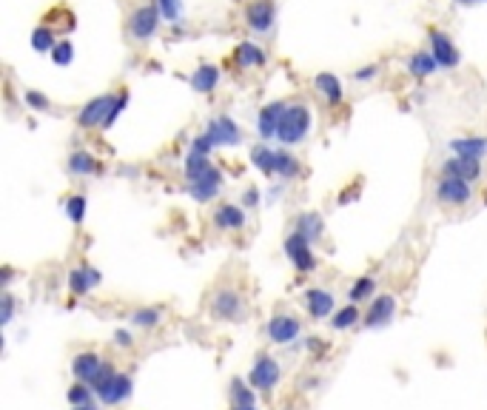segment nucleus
Instances as JSON below:
<instances>
[{
    "instance_id": "obj_49",
    "label": "nucleus",
    "mask_w": 487,
    "mask_h": 410,
    "mask_svg": "<svg viewBox=\"0 0 487 410\" xmlns=\"http://www.w3.org/2000/svg\"><path fill=\"white\" fill-rule=\"evenodd\" d=\"M234 410H257V404H254V407H234Z\"/></svg>"
},
{
    "instance_id": "obj_47",
    "label": "nucleus",
    "mask_w": 487,
    "mask_h": 410,
    "mask_svg": "<svg viewBox=\"0 0 487 410\" xmlns=\"http://www.w3.org/2000/svg\"><path fill=\"white\" fill-rule=\"evenodd\" d=\"M72 410H97V404H95V402H88V404H75Z\"/></svg>"
},
{
    "instance_id": "obj_23",
    "label": "nucleus",
    "mask_w": 487,
    "mask_h": 410,
    "mask_svg": "<svg viewBox=\"0 0 487 410\" xmlns=\"http://www.w3.org/2000/svg\"><path fill=\"white\" fill-rule=\"evenodd\" d=\"M220 83V68L211 66V63H202L200 68H194V75H191V88L197 94H211Z\"/></svg>"
},
{
    "instance_id": "obj_34",
    "label": "nucleus",
    "mask_w": 487,
    "mask_h": 410,
    "mask_svg": "<svg viewBox=\"0 0 487 410\" xmlns=\"http://www.w3.org/2000/svg\"><path fill=\"white\" fill-rule=\"evenodd\" d=\"M211 165V160H208V154H200V151H189V157H185V177L194 180L200 177L205 168Z\"/></svg>"
},
{
    "instance_id": "obj_27",
    "label": "nucleus",
    "mask_w": 487,
    "mask_h": 410,
    "mask_svg": "<svg viewBox=\"0 0 487 410\" xmlns=\"http://www.w3.org/2000/svg\"><path fill=\"white\" fill-rule=\"evenodd\" d=\"M274 174L276 177H296L299 174V160L291 154V151H285V149H276L274 151Z\"/></svg>"
},
{
    "instance_id": "obj_14",
    "label": "nucleus",
    "mask_w": 487,
    "mask_h": 410,
    "mask_svg": "<svg viewBox=\"0 0 487 410\" xmlns=\"http://www.w3.org/2000/svg\"><path fill=\"white\" fill-rule=\"evenodd\" d=\"M393 313H397V297H390V294H382L376 297L374 302H370L367 313H365V325L367 328H382L393 319Z\"/></svg>"
},
{
    "instance_id": "obj_21",
    "label": "nucleus",
    "mask_w": 487,
    "mask_h": 410,
    "mask_svg": "<svg viewBox=\"0 0 487 410\" xmlns=\"http://www.w3.org/2000/svg\"><path fill=\"white\" fill-rule=\"evenodd\" d=\"M450 151L459 154V157L484 160L487 157V137H456L450 142Z\"/></svg>"
},
{
    "instance_id": "obj_12",
    "label": "nucleus",
    "mask_w": 487,
    "mask_h": 410,
    "mask_svg": "<svg viewBox=\"0 0 487 410\" xmlns=\"http://www.w3.org/2000/svg\"><path fill=\"white\" fill-rule=\"evenodd\" d=\"M442 174H445V177H459V180L473 183V180H481L484 168H481V160H470V157H459V154H453L450 160H445Z\"/></svg>"
},
{
    "instance_id": "obj_48",
    "label": "nucleus",
    "mask_w": 487,
    "mask_h": 410,
    "mask_svg": "<svg viewBox=\"0 0 487 410\" xmlns=\"http://www.w3.org/2000/svg\"><path fill=\"white\" fill-rule=\"evenodd\" d=\"M456 3H461V6H473V3H481V0H456Z\"/></svg>"
},
{
    "instance_id": "obj_25",
    "label": "nucleus",
    "mask_w": 487,
    "mask_h": 410,
    "mask_svg": "<svg viewBox=\"0 0 487 410\" xmlns=\"http://www.w3.org/2000/svg\"><path fill=\"white\" fill-rule=\"evenodd\" d=\"M237 63L242 66V68H260V66H265V52H262V46L260 43H251V40H245V43H240L237 46Z\"/></svg>"
},
{
    "instance_id": "obj_6",
    "label": "nucleus",
    "mask_w": 487,
    "mask_h": 410,
    "mask_svg": "<svg viewBox=\"0 0 487 410\" xmlns=\"http://www.w3.org/2000/svg\"><path fill=\"white\" fill-rule=\"evenodd\" d=\"M202 134L214 142V149H217V146H240V142H242V131H240V126H237L228 114L214 117L211 123L205 126Z\"/></svg>"
},
{
    "instance_id": "obj_22",
    "label": "nucleus",
    "mask_w": 487,
    "mask_h": 410,
    "mask_svg": "<svg viewBox=\"0 0 487 410\" xmlns=\"http://www.w3.org/2000/svg\"><path fill=\"white\" fill-rule=\"evenodd\" d=\"M95 285H100V271L97 268H75L72 274H68V291L72 294H77V297H83V294H88Z\"/></svg>"
},
{
    "instance_id": "obj_10",
    "label": "nucleus",
    "mask_w": 487,
    "mask_h": 410,
    "mask_svg": "<svg viewBox=\"0 0 487 410\" xmlns=\"http://www.w3.org/2000/svg\"><path fill=\"white\" fill-rule=\"evenodd\" d=\"M436 197L442 203H448V205H465V203L473 200V188H470L468 180L442 174V180H439V185H436Z\"/></svg>"
},
{
    "instance_id": "obj_38",
    "label": "nucleus",
    "mask_w": 487,
    "mask_h": 410,
    "mask_svg": "<svg viewBox=\"0 0 487 410\" xmlns=\"http://www.w3.org/2000/svg\"><path fill=\"white\" fill-rule=\"evenodd\" d=\"M52 60L57 63V66H68L75 60V46H72V40H57V46L52 49Z\"/></svg>"
},
{
    "instance_id": "obj_3",
    "label": "nucleus",
    "mask_w": 487,
    "mask_h": 410,
    "mask_svg": "<svg viewBox=\"0 0 487 410\" xmlns=\"http://www.w3.org/2000/svg\"><path fill=\"white\" fill-rule=\"evenodd\" d=\"M220 188H222V171H220L214 162L208 165L200 177L189 180V185H185V191H189L197 203H211L220 194Z\"/></svg>"
},
{
    "instance_id": "obj_18",
    "label": "nucleus",
    "mask_w": 487,
    "mask_h": 410,
    "mask_svg": "<svg viewBox=\"0 0 487 410\" xmlns=\"http://www.w3.org/2000/svg\"><path fill=\"white\" fill-rule=\"evenodd\" d=\"M305 308L314 319H325L334 313V294L325 291V288H311L305 294Z\"/></svg>"
},
{
    "instance_id": "obj_32",
    "label": "nucleus",
    "mask_w": 487,
    "mask_h": 410,
    "mask_svg": "<svg viewBox=\"0 0 487 410\" xmlns=\"http://www.w3.org/2000/svg\"><path fill=\"white\" fill-rule=\"evenodd\" d=\"M374 288H376V279L374 277H359L354 285H351V291H347V299H351L354 305L356 302H365L374 297Z\"/></svg>"
},
{
    "instance_id": "obj_30",
    "label": "nucleus",
    "mask_w": 487,
    "mask_h": 410,
    "mask_svg": "<svg viewBox=\"0 0 487 410\" xmlns=\"http://www.w3.org/2000/svg\"><path fill=\"white\" fill-rule=\"evenodd\" d=\"M251 165L260 168L262 174H274V149H268L265 142L251 146Z\"/></svg>"
},
{
    "instance_id": "obj_31",
    "label": "nucleus",
    "mask_w": 487,
    "mask_h": 410,
    "mask_svg": "<svg viewBox=\"0 0 487 410\" xmlns=\"http://www.w3.org/2000/svg\"><path fill=\"white\" fill-rule=\"evenodd\" d=\"M231 402L234 407H254L257 399H254V388L245 384L242 379H231Z\"/></svg>"
},
{
    "instance_id": "obj_8",
    "label": "nucleus",
    "mask_w": 487,
    "mask_h": 410,
    "mask_svg": "<svg viewBox=\"0 0 487 410\" xmlns=\"http://www.w3.org/2000/svg\"><path fill=\"white\" fill-rule=\"evenodd\" d=\"M274 20H276V6L271 3V0H251V3L245 6V26L251 32H257V35L271 32Z\"/></svg>"
},
{
    "instance_id": "obj_44",
    "label": "nucleus",
    "mask_w": 487,
    "mask_h": 410,
    "mask_svg": "<svg viewBox=\"0 0 487 410\" xmlns=\"http://www.w3.org/2000/svg\"><path fill=\"white\" fill-rule=\"evenodd\" d=\"M242 205H245V208H257V205H260V191H257V188H245Z\"/></svg>"
},
{
    "instance_id": "obj_26",
    "label": "nucleus",
    "mask_w": 487,
    "mask_h": 410,
    "mask_svg": "<svg viewBox=\"0 0 487 410\" xmlns=\"http://www.w3.org/2000/svg\"><path fill=\"white\" fill-rule=\"evenodd\" d=\"M439 68V60L433 57V52H413L408 57V71L413 77H430Z\"/></svg>"
},
{
    "instance_id": "obj_5",
    "label": "nucleus",
    "mask_w": 487,
    "mask_h": 410,
    "mask_svg": "<svg viewBox=\"0 0 487 410\" xmlns=\"http://www.w3.org/2000/svg\"><path fill=\"white\" fill-rule=\"evenodd\" d=\"M283 371H280V362H276L274 356H257V362H254V368L248 373V384L254 391H271L276 382H280Z\"/></svg>"
},
{
    "instance_id": "obj_9",
    "label": "nucleus",
    "mask_w": 487,
    "mask_h": 410,
    "mask_svg": "<svg viewBox=\"0 0 487 410\" xmlns=\"http://www.w3.org/2000/svg\"><path fill=\"white\" fill-rule=\"evenodd\" d=\"M299 333H303V322L291 317V313H276L268 322V339L274 345H291Z\"/></svg>"
},
{
    "instance_id": "obj_43",
    "label": "nucleus",
    "mask_w": 487,
    "mask_h": 410,
    "mask_svg": "<svg viewBox=\"0 0 487 410\" xmlns=\"http://www.w3.org/2000/svg\"><path fill=\"white\" fill-rule=\"evenodd\" d=\"M191 151H200V154H208V157H211V151H214V142L208 140L205 134H200V137H194V142H191Z\"/></svg>"
},
{
    "instance_id": "obj_4",
    "label": "nucleus",
    "mask_w": 487,
    "mask_h": 410,
    "mask_svg": "<svg viewBox=\"0 0 487 410\" xmlns=\"http://www.w3.org/2000/svg\"><path fill=\"white\" fill-rule=\"evenodd\" d=\"M160 9L157 6H137L128 15V35L134 40H149L154 37V32L160 29Z\"/></svg>"
},
{
    "instance_id": "obj_28",
    "label": "nucleus",
    "mask_w": 487,
    "mask_h": 410,
    "mask_svg": "<svg viewBox=\"0 0 487 410\" xmlns=\"http://www.w3.org/2000/svg\"><path fill=\"white\" fill-rule=\"evenodd\" d=\"M57 46V37H55V29L49 26V23H40V26L32 32V49L35 52H49L52 55V49Z\"/></svg>"
},
{
    "instance_id": "obj_7",
    "label": "nucleus",
    "mask_w": 487,
    "mask_h": 410,
    "mask_svg": "<svg viewBox=\"0 0 487 410\" xmlns=\"http://www.w3.org/2000/svg\"><path fill=\"white\" fill-rule=\"evenodd\" d=\"M111 103H114V91L111 94H100V97H91L77 114V126H83V129H103L106 117L111 111Z\"/></svg>"
},
{
    "instance_id": "obj_2",
    "label": "nucleus",
    "mask_w": 487,
    "mask_h": 410,
    "mask_svg": "<svg viewBox=\"0 0 487 410\" xmlns=\"http://www.w3.org/2000/svg\"><path fill=\"white\" fill-rule=\"evenodd\" d=\"M285 257L291 259V265L299 274H311L316 268V257L311 251V239L303 236L299 231H291L285 236Z\"/></svg>"
},
{
    "instance_id": "obj_35",
    "label": "nucleus",
    "mask_w": 487,
    "mask_h": 410,
    "mask_svg": "<svg viewBox=\"0 0 487 410\" xmlns=\"http://www.w3.org/2000/svg\"><path fill=\"white\" fill-rule=\"evenodd\" d=\"M160 319H162V310L160 308H140V310L131 313V322L137 328H154Z\"/></svg>"
},
{
    "instance_id": "obj_37",
    "label": "nucleus",
    "mask_w": 487,
    "mask_h": 410,
    "mask_svg": "<svg viewBox=\"0 0 487 410\" xmlns=\"http://www.w3.org/2000/svg\"><path fill=\"white\" fill-rule=\"evenodd\" d=\"M126 106H128V91H117V94H114V103H111V111H108V117H106L103 129H111L114 123H117V117L126 111Z\"/></svg>"
},
{
    "instance_id": "obj_19",
    "label": "nucleus",
    "mask_w": 487,
    "mask_h": 410,
    "mask_svg": "<svg viewBox=\"0 0 487 410\" xmlns=\"http://www.w3.org/2000/svg\"><path fill=\"white\" fill-rule=\"evenodd\" d=\"M100 368H103V359L97 353H91V351L77 353L75 362H72V373L77 376V382H86V384H91V379L100 373Z\"/></svg>"
},
{
    "instance_id": "obj_50",
    "label": "nucleus",
    "mask_w": 487,
    "mask_h": 410,
    "mask_svg": "<svg viewBox=\"0 0 487 410\" xmlns=\"http://www.w3.org/2000/svg\"><path fill=\"white\" fill-rule=\"evenodd\" d=\"M481 3H487V0H481Z\"/></svg>"
},
{
    "instance_id": "obj_36",
    "label": "nucleus",
    "mask_w": 487,
    "mask_h": 410,
    "mask_svg": "<svg viewBox=\"0 0 487 410\" xmlns=\"http://www.w3.org/2000/svg\"><path fill=\"white\" fill-rule=\"evenodd\" d=\"M63 211H66V216H68L72 223H83V216H86V197H83V194L68 197Z\"/></svg>"
},
{
    "instance_id": "obj_24",
    "label": "nucleus",
    "mask_w": 487,
    "mask_h": 410,
    "mask_svg": "<svg viewBox=\"0 0 487 410\" xmlns=\"http://www.w3.org/2000/svg\"><path fill=\"white\" fill-rule=\"evenodd\" d=\"M294 231H299V234L308 236L311 243H314V239H319L322 231H325V220H322V216H319L316 211H303V214H296Z\"/></svg>"
},
{
    "instance_id": "obj_46",
    "label": "nucleus",
    "mask_w": 487,
    "mask_h": 410,
    "mask_svg": "<svg viewBox=\"0 0 487 410\" xmlns=\"http://www.w3.org/2000/svg\"><path fill=\"white\" fill-rule=\"evenodd\" d=\"M374 75H376V66H362V68L356 71L354 77H356V80H370V77H374Z\"/></svg>"
},
{
    "instance_id": "obj_42",
    "label": "nucleus",
    "mask_w": 487,
    "mask_h": 410,
    "mask_svg": "<svg viewBox=\"0 0 487 410\" xmlns=\"http://www.w3.org/2000/svg\"><path fill=\"white\" fill-rule=\"evenodd\" d=\"M12 317H15V297L6 291V294H3V305H0V322L9 325Z\"/></svg>"
},
{
    "instance_id": "obj_15",
    "label": "nucleus",
    "mask_w": 487,
    "mask_h": 410,
    "mask_svg": "<svg viewBox=\"0 0 487 410\" xmlns=\"http://www.w3.org/2000/svg\"><path fill=\"white\" fill-rule=\"evenodd\" d=\"M285 106H288V103H280V100L262 106V111L257 114V129H260V137H262V140H274V137H276V129H280V120H283V114H285Z\"/></svg>"
},
{
    "instance_id": "obj_13",
    "label": "nucleus",
    "mask_w": 487,
    "mask_h": 410,
    "mask_svg": "<svg viewBox=\"0 0 487 410\" xmlns=\"http://www.w3.org/2000/svg\"><path fill=\"white\" fill-rule=\"evenodd\" d=\"M131 388H134V382H131L128 373H114L97 391V396H100L103 404H123L131 396Z\"/></svg>"
},
{
    "instance_id": "obj_1",
    "label": "nucleus",
    "mask_w": 487,
    "mask_h": 410,
    "mask_svg": "<svg viewBox=\"0 0 487 410\" xmlns=\"http://www.w3.org/2000/svg\"><path fill=\"white\" fill-rule=\"evenodd\" d=\"M308 131H311V109L305 103H288L280 120V129H276V140L283 146H296V142L308 137Z\"/></svg>"
},
{
    "instance_id": "obj_17",
    "label": "nucleus",
    "mask_w": 487,
    "mask_h": 410,
    "mask_svg": "<svg viewBox=\"0 0 487 410\" xmlns=\"http://www.w3.org/2000/svg\"><path fill=\"white\" fill-rule=\"evenodd\" d=\"M214 317L217 319H237L242 313V299L237 291H228V288H222V291H217L214 297Z\"/></svg>"
},
{
    "instance_id": "obj_11",
    "label": "nucleus",
    "mask_w": 487,
    "mask_h": 410,
    "mask_svg": "<svg viewBox=\"0 0 487 410\" xmlns=\"http://www.w3.org/2000/svg\"><path fill=\"white\" fill-rule=\"evenodd\" d=\"M428 43H430V52H433V57L439 60V66H442V68L459 66V49H456L453 40H450L445 32L430 29V32H428Z\"/></svg>"
},
{
    "instance_id": "obj_16",
    "label": "nucleus",
    "mask_w": 487,
    "mask_h": 410,
    "mask_svg": "<svg viewBox=\"0 0 487 410\" xmlns=\"http://www.w3.org/2000/svg\"><path fill=\"white\" fill-rule=\"evenodd\" d=\"M314 88L322 94V100L331 103V106H339V103L345 100L342 80L334 75V71H319V75L314 77Z\"/></svg>"
},
{
    "instance_id": "obj_20",
    "label": "nucleus",
    "mask_w": 487,
    "mask_h": 410,
    "mask_svg": "<svg viewBox=\"0 0 487 410\" xmlns=\"http://www.w3.org/2000/svg\"><path fill=\"white\" fill-rule=\"evenodd\" d=\"M214 225L220 231H240V228H245V211L240 205L225 203L214 211Z\"/></svg>"
},
{
    "instance_id": "obj_29",
    "label": "nucleus",
    "mask_w": 487,
    "mask_h": 410,
    "mask_svg": "<svg viewBox=\"0 0 487 410\" xmlns=\"http://www.w3.org/2000/svg\"><path fill=\"white\" fill-rule=\"evenodd\" d=\"M68 171L80 174V177H88V174L97 171V160L91 157L88 151H75L72 157H68Z\"/></svg>"
},
{
    "instance_id": "obj_39",
    "label": "nucleus",
    "mask_w": 487,
    "mask_h": 410,
    "mask_svg": "<svg viewBox=\"0 0 487 410\" xmlns=\"http://www.w3.org/2000/svg\"><path fill=\"white\" fill-rule=\"evenodd\" d=\"M91 393H95V388H91V384H86V382H77V384H72V388H68V402L72 404H88L91 402Z\"/></svg>"
},
{
    "instance_id": "obj_33",
    "label": "nucleus",
    "mask_w": 487,
    "mask_h": 410,
    "mask_svg": "<svg viewBox=\"0 0 487 410\" xmlns=\"http://www.w3.org/2000/svg\"><path fill=\"white\" fill-rule=\"evenodd\" d=\"M359 319H362V313H359V308L351 302V305H345L342 310H336V313H334V319H331V328H334V330H345V328L356 325Z\"/></svg>"
},
{
    "instance_id": "obj_41",
    "label": "nucleus",
    "mask_w": 487,
    "mask_h": 410,
    "mask_svg": "<svg viewBox=\"0 0 487 410\" xmlns=\"http://www.w3.org/2000/svg\"><path fill=\"white\" fill-rule=\"evenodd\" d=\"M23 97H26V103H29L35 111H49V109H52L49 97H43V94H40V91H35V88H29L26 94H23Z\"/></svg>"
},
{
    "instance_id": "obj_45",
    "label": "nucleus",
    "mask_w": 487,
    "mask_h": 410,
    "mask_svg": "<svg viewBox=\"0 0 487 410\" xmlns=\"http://www.w3.org/2000/svg\"><path fill=\"white\" fill-rule=\"evenodd\" d=\"M114 342H117L120 348H131V333L128 330H117V333H114Z\"/></svg>"
},
{
    "instance_id": "obj_40",
    "label": "nucleus",
    "mask_w": 487,
    "mask_h": 410,
    "mask_svg": "<svg viewBox=\"0 0 487 410\" xmlns=\"http://www.w3.org/2000/svg\"><path fill=\"white\" fill-rule=\"evenodd\" d=\"M154 6L160 9V15L166 20H177L182 12V0H154Z\"/></svg>"
}]
</instances>
